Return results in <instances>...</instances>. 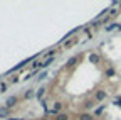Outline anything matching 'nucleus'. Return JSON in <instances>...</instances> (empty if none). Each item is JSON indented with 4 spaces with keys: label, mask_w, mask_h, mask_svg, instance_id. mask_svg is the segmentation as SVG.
I'll list each match as a JSON object with an SVG mask.
<instances>
[{
    "label": "nucleus",
    "mask_w": 121,
    "mask_h": 120,
    "mask_svg": "<svg viewBox=\"0 0 121 120\" xmlns=\"http://www.w3.org/2000/svg\"><path fill=\"white\" fill-rule=\"evenodd\" d=\"M114 105H116V107H119L121 108V96H118V98H114V101H113Z\"/></svg>",
    "instance_id": "obj_12"
},
{
    "label": "nucleus",
    "mask_w": 121,
    "mask_h": 120,
    "mask_svg": "<svg viewBox=\"0 0 121 120\" xmlns=\"http://www.w3.org/2000/svg\"><path fill=\"white\" fill-rule=\"evenodd\" d=\"M101 61V58L98 54H89V63H93V64H98Z\"/></svg>",
    "instance_id": "obj_3"
},
{
    "label": "nucleus",
    "mask_w": 121,
    "mask_h": 120,
    "mask_svg": "<svg viewBox=\"0 0 121 120\" xmlns=\"http://www.w3.org/2000/svg\"><path fill=\"white\" fill-rule=\"evenodd\" d=\"M106 76H108V78L114 76V69H113V68H108V69H106Z\"/></svg>",
    "instance_id": "obj_9"
},
{
    "label": "nucleus",
    "mask_w": 121,
    "mask_h": 120,
    "mask_svg": "<svg viewBox=\"0 0 121 120\" xmlns=\"http://www.w3.org/2000/svg\"><path fill=\"white\" fill-rule=\"evenodd\" d=\"M79 120H93V115H89V113H82V115H79Z\"/></svg>",
    "instance_id": "obj_8"
},
{
    "label": "nucleus",
    "mask_w": 121,
    "mask_h": 120,
    "mask_svg": "<svg viewBox=\"0 0 121 120\" xmlns=\"http://www.w3.org/2000/svg\"><path fill=\"white\" fill-rule=\"evenodd\" d=\"M116 27H119V25L118 24H109V25H106V31L109 32V31H113V29H116Z\"/></svg>",
    "instance_id": "obj_10"
},
{
    "label": "nucleus",
    "mask_w": 121,
    "mask_h": 120,
    "mask_svg": "<svg viewBox=\"0 0 121 120\" xmlns=\"http://www.w3.org/2000/svg\"><path fill=\"white\" fill-rule=\"evenodd\" d=\"M0 91H2V93H4V91H7V85H5V83L0 85Z\"/></svg>",
    "instance_id": "obj_15"
},
{
    "label": "nucleus",
    "mask_w": 121,
    "mask_h": 120,
    "mask_svg": "<svg viewBox=\"0 0 121 120\" xmlns=\"http://www.w3.org/2000/svg\"><path fill=\"white\" fill-rule=\"evenodd\" d=\"M37 56H39V54H35V56H30V58H27V59H24V61H20V63H19L17 66H13V68H12V69H10L9 73H12V71H19L20 68H24V66H25V64H29L30 61H34V59H35Z\"/></svg>",
    "instance_id": "obj_1"
},
{
    "label": "nucleus",
    "mask_w": 121,
    "mask_h": 120,
    "mask_svg": "<svg viewBox=\"0 0 121 120\" xmlns=\"http://www.w3.org/2000/svg\"><path fill=\"white\" fill-rule=\"evenodd\" d=\"M103 110H104V105H103V107H99V108H96V112H94V113H96V115H101V112H103Z\"/></svg>",
    "instance_id": "obj_16"
},
{
    "label": "nucleus",
    "mask_w": 121,
    "mask_h": 120,
    "mask_svg": "<svg viewBox=\"0 0 121 120\" xmlns=\"http://www.w3.org/2000/svg\"><path fill=\"white\" fill-rule=\"evenodd\" d=\"M15 103H17V96H9V98H7V101H5V107H7V108H10V107H13Z\"/></svg>",
    "instance_id": "obj_2"
},
{
    "label": "nucleus",
    "mask_w": 121,
    "mask_h": 120,
    "mask_svg": "<svg viewBox=\"0 0 121 120\" xmlns=\"http://www.w3.org/2000/svg\"><path fill=\"white\" fill-rule=\"evenodd\" d=\"M32 96H34V90H29L25 93V98H32Z\"/></svg>",
    "instance_id": "obj_13"
},
{
    "label": "nucleus",
    "mask_w": 121,
    "mask_h": 120,
    "mask_svg": "<svg viewBox=\"0 0 121 120\" xmlns=\"http://www.w3.org/2000/svg\"><path fill=\"white\" fill-rule=\"evenodd\" d=\"M45 76H47V73H40V74H39V80H44Z\"/></svg>",
    "instance_id": "obj_17"
},
{
    "label": "nucleus",
    "mask_w": 121,
    "mask_h": 120,
    "mask_svg": "<svg viewBox=\"0 0 121 120\" xmlns=\"http://www.w3.org/2000/svg\"><path fill=\"white\" fill-rule=\"evenodd\" d=\"M51 63H54V58H47L44 63H40V64H39V69H42V68H47Z\"/></svg>",
    "instance_id": "obj_4"
},
{
    "label": "nucleus",
    "mask_w": 121,
    "mask_h": 120,
    "mask_svg": "<svg viewBox=\"0 0 121 120\" xmlns=\"http://www.w3.org/2000/svg\"><path fill=\"white\" fill-rule=\"evenodd\" d=\"M35 96H37V100H40V98L44 96V88H40V90H39V91L35 93Z\"/></svg>",
    "instance_id": "obj_11"
},
{
    "label": "nucleus",
    "mask_w": 121,
    "mask_h": 120,
    "mask_svg": "<svg viewBox=\"0 0 121 120\" xmlns=\"http://www.w3.org/2000/svg\"><path fill=\"white\" fill-rule=\"evenodd\" d=\"M7 120H17V118H7Z\"/></svg>",
    "instance_id": "obj_18"
},
{
    "label": "nucleus",
    "mask_w": 121,
    "mask_h": 120,
    "mask_svg": "<svg viewBox=\"0 0 121 120\" xmlns=\"http://www.w3.org/2000/svg\"><path fill=\"white\" fill-rule=\"evenodd\" d=\"M78 59H79V56H72L69 61H67V66H74L76 63H78Z\"/></svg>",
    "instance_id": "obj_7"
},
{
    "label": "nucleus",
    "mask_w": 121,
    "mask_h": 120,
    "mask_svg": "<svg viewBox=\"0 0 121 120\" xmlns=\"http://www.w3.org/2000/svg\"><path fill=\"white\" fill-rule=\"evenodd\" d=\"M104 98H106V91H103V90H99V91L96 93V100H98V101H103Z\"/></svg>",
    "instance_id": "obj_5"
},
{
    "label": "nucleus",
    "mask_w": 121,
    "mask_h": 120,
    "mask_svg": "<svg viewBox=\"0 0 121 120\" xmlns=\"http://www.w3.org/2000/svg\"><path fill=\"white\" fill-rule=\"evenodd\" d=\"M57 120H67V115L66 113H60V115H57Z\"/></svg>",
    "instance_id": "obj_14"
},
{
    "label": "nucleus",
    "mask_w": 121,
    "mask_h": 120,
    "mask_svg": "<svg viewBox=\"0 0 121 120\" xmlns=\"http://www.w3.org/2000/svg\"><path fill=\"white\" fill-rule=\"evenodd\" d=\"M9 117V108L7 107H0V118H5Z\"/></svg>",
    "instance_id": "obj_6"
}]
</instances>
